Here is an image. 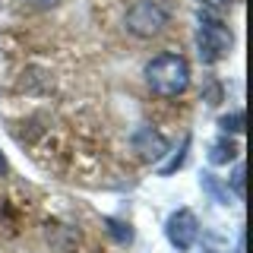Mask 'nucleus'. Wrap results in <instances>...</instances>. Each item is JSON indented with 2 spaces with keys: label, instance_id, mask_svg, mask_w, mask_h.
<instances>
[{
  "label": "nucleus",
  "instance_id": "nucleus-2",
  "mask_svg": "<svg viewBox=\"0 0 253 253\" xmlns=\"http://www.w3.org/2000/svg\"><path fill=\"white\" fill-rule=\"evenodd\" d=\"M196 47H200L203 63H218L231 54L234 47V32L215 10H200L196 13Z\"/></svg>",
  "mask_w": 253,
  "mask_h": 253
},
{
  "label": "nucleus",
  "instance_id": "nucleus-7",
  "mask_svg": "<svg viewBox=\"0 0 253 253\" xmlns=\"http://www.w3.org/2000/svg\"><path fill=\"white\" fill-rule=\"evenodd\" d=\"M221 133H244V111H231L218 121Z\"/></svg>",
  "mask_w": 253,
  "mask_h": 253
},
{
  "label": "nucleus",
  "instance_id": "nucleus-11",
  "mask_svg": "<svg viewBox=\"0 0 253 253\" xmlns=\"http://www.w3.org/2000/svg\"><path fill=\"white\" fill-rule=\"evenodd\" d=\"M29 3H35V6H42V10H51V6H57L60 0H29Z\"/></svg>",
  "mask_w": 253,
  "mask_h": 253
},
{
  "label": "nucleus",
  "instance_id": "nucleus-1",
  "mask_svg": "<svg viewBox=\"0 0 253 253\" xmlns=\"http://www.w3.org/2000/svg\"><path fill=\"white\" fill-rule=\"evenodd\" d=\"M146 85L162 98H177L190 89V63L180 54H158L142 70Z\"/></svg>",
  "mask_w": 253,
  "mask_h": 253
},
{
  "label": "nucleus",
  "instance_id": "nucleus-4",
  "mask_svg": "<svg viewBox=\"0 0 253 253\" xmlns=\"http://www.w3.org/2000/svg\"><path fill=\"white\" fill-rule=\"evenodd\" d=\"M165 237L180 253L193 250L196 241H200V218L193 215V209H174L165 221Z\"/></svg>",
  "mask_w": 253,
  "mask_h": 253
},
{
  "label": "nucleus",
  "instance_id": "nucleus-10",
  "mask_svg": "<svg viewBox=\"0 0 253 253\" xmlns=\"http://www.w3.org/2000/svg\"><path fill=\"white\" fill-rule=\"evenodd\" d=\"M228 0H200V10H225Z\"/></svg>",
  "mask_w": 253,
  "mask_h": 253
},
{
  "label": "nucleus",
  "instance_id": "nucleus-8",
  "mask_svg": "<svg viewBox=\"0 0 253 253\" xmlns=\"http://www.w3.org/2000/svg\"><path fill=\"white\" fill-rule=\"evenodd\" d=\"M187 149H190V136H184V142H180V149H177V155H174L168 165H162V168H158V174H171L174 168H180V165H184V158H187Z\"/></svg>",
  "mask_w": 253,
  "mask_h": 253
},
{
  "label": "nucleus",
  "instance_id": "nucleus-3",
  "mask_svg": "<svg viewBox=\"0 0 253 253\" xmlns=\"http://www.w3.org/2000/svg\"><path fill=\"white\" fill-rule=\"evenodd\" d=\"M124 22H126V32H133L136 38H155L168 29L171 13L162 0H136V3L126 10Z\"/></svg>",
  "mask_w": 253,
  "mask_h": 253
},
{
  "label": "nucleus",
  "instance_id": "nucleus-9",
  "mask_svg": "<svg viewBox=\"0 0 253 253\" xmlns=\"http://www.w3.org/2000/svg\"><path fill=\"white\" fill-rule=\"evenodd\" d=\"M231 187H234L237 196H244V165H237V168H234V174H231Z\"/></svg>",
  "mask_w": 253,
  "mask_h": 253
},
{
  "label": "nucleus",
  "instance_id": "nucleus-12",
  "mask_svg": "<svg viewBox=\"0 0 253 253\" xmlns=\"http://www.w3.org/2000/svg\"><path fill=\"white\" fill-rule=\"evenodd\" d=\"M0 174H6V155L0 152Z\"/></svg>",
  "mask_w": 253,
  "mask_h": 253
},
{
  "label": "nucleus",
  "instance_id": "nucleus-6",
  "mask_svg": "<svg viewBox=\"0 0 253 253\" xmlns=\"http://www.w3.org/2000/svg\"><path fill=\"white\" fill-rule=\"evenodd\" d=\"M234 158H237V146H234V139H228V133L218 136L209 146V162L212 165H228V162H234Z\"/></svg>",
  "mask_w": 253,
  "mask_h": 253
},
{
  "label": "nucleus",
  "instance_id": "nucleus-5",
  "mask_svg": "<svg viewBox=\"0 0 253 253\" xmlns=\"http://www.w3.org/2000/svg\"><path fill=\"white\" fill-rule=\"evenodd\" d=\"M133 149H136L146 162H155V158H162L168 152V139H165L155 126H139V130L133 133Z\"/></svg>",
  "mask_w": 253,
  "mask_h": 253
}]
</instances>
